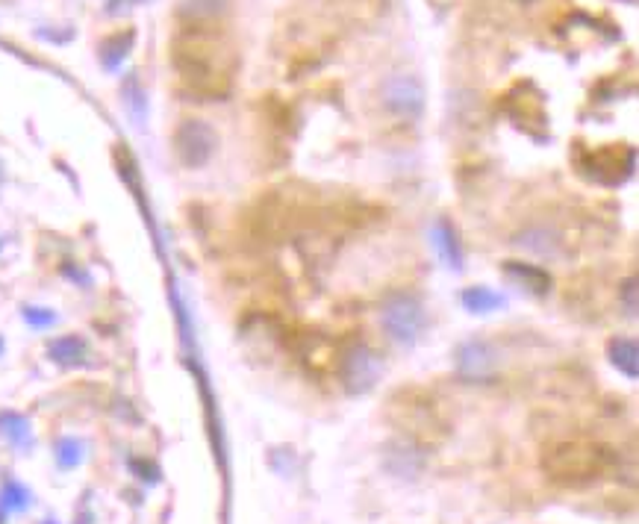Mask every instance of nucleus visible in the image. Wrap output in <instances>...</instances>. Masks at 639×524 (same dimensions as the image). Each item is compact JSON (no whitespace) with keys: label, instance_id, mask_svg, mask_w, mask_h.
Wrapping results in <instances>:
<instances>
[{"label":"nucleus","instance_id":"3","mask_svg":"<svg viewBox=\"0 0 639 524\" xmlns=\"http://www.w3.org/2000/svg\"><path fill=\"white\" fill-rule=\"evenodd\" d=\"M383 374V360L374 354L369 345L354 342L342 351L339 357V380L345 386L348 395H366L369 389L377 386Z\"/></svg>","mask_w":639,"mask_h":524},{"label":"nucleus","instance_id":"9","mask_svg":"<svg viewBox=\"0 0 639 524\" xmlns=\"http://www.w3.org/2000/svg\"><path fill=\"white\" fill-rule=\"evenodd\" d=\"M607 357L625 377L637 380L639 374V345L634 336H613L607 342Z\"/></svg>","mask_w":639,"mask_h":524},{"label":"nucleus","instance_id":"2","mask_svg":"<svg viewBox=\"0 0 639 524\" xmlns=\"http://www.w3.org/2000/svg\"><path fill=\"white\" fill-rule=\"evenodd\" d=\"M607 466H610V451L589 442H557L542 457V469L548 472V477L566 486L589 483L601 472H607Z\"/></svg>","mask_w":639,"mask_h":524},{"label":"nucleus","instance_id":"13","mask_svg":"<svg viewBox=\"0 0 639 524\" xmlns=\"http://www.w3.org/2000/svg\"><path fill=\"white\" fill-rule=\"evenodd\" d=\"M622 292H625V310H628V315L634 318V315H637V280H634V277H631V280H625Z\"/></svg>","mask_w":639,"mask_h":524},{"label":"nucleus","instance_id":"7","mask_svg":"<svg viewBox=\"0 0 639 524\" xmlns=\"http://www.w3.org/2000/svg\"><path fill=\"white\" fill-rule=\"evenodd\" d=\"M457 374L466 383H480L495 374V351L489 342L469 339L457 348Z\"/></svg>","mask_w":639,"mask_h":524},{"label":"nucleus","instance_id":"4","mask_svg":"<svg viewBox=\"0 0 639 524\" xmlns=\"http://www.w3.org/2000/svg\"><path fill=\"white\" fill-rule=\"evenodd\" d=\"M383 327L392 342L413 345L425 330V307L413 295H392L383 307Z\"/></svg>","mask_w":639,"mask_h":524},{"label":"nucleus","instance_id":"1","mask_svg":"<svg viewBox=\"0 0 639 524\" xmlns=\"http://www.w3.org/2000/svg\"><path fill=\"white\" fill-rule=\"evenodd\" d=\"M224 56L227 51L215 42L213 33L195 24L174 42L171 62L180 71V77L189 83V89L207 98H218L230 89V68Z\"/></svg>","mask_w":639,"mask_h":524},{"label":"nucleus","instance_id":"6","mask_svg":"<svg viewBox=\"0 0 639 524\" xmlns=\"http://www.w3.org/2000/svg\"><path fill=\"white\" fill-rule=\"evenodd\" d=\"M380 104L404 121H416L425 109V89L413 74H395L380 86Z\"/></svg>","mask_w":639,"mask_h":524},{"label":"nucleus","instance_id":"8","mask_svg":"<svg viewBox=\"0 0 639 524\" xmlns=\"http://www.w3.org/2000/svg\"><path fill=\"white\" fill-rule=\"evenodd\" d=\"M504 274L533 295H545L551 289V274L539 265H531V262H504Z\"/></svg>","mask_w":639,"mask_h":524},{"label":"nucleus","instance_id":"5","mask_svg":"<svg viewBox=\"0 0 639 524\" xmlns=\"http://www.w3.org/2000/svg\"><path fill=\"white\" fill-rule=\"evenodd\" d=\"M215 148H218V133L201 118H186L174 133V151H177L180 162L189 165V168L207 165L215 154Z\"/></svg>","mask_w":639,"mask_h":524},{"label":"nucleus","instance_id":"12","mask_svg":"<svg viewBox=\"0 0 639 524\" xmlns=\"http://www.w3.org/2000/svg\"><path fill=\"white\" fill-rule=\"evenodd\" d=\"M130 45H133V33L127 30V33H118V36H112L104 42V48H101V62L107 65V68H118L121 65V59L130 53Z\"/></svg>","mask_w":639,"mask_h":524},{"label":"nucleus","instance_id":"10","mask_svg":"<svg viewBox=\"0 0 639 524\" xmlns=\"http://www.w3.org/2000/svg\"><path fill=\"white\" fill-rule=\"evenodd\" d=\"M430 239H433V248L439 251V257L448 262L451 268H460V239H457V230L448 224V221H436L433 230H430Z\"/></svg>","mask_w":639,"mask_h":524},{"label":"nucleus","instance_id":"11","mask_svg":"<svg viewBox=\"0 0 639 524\" xmlns=\"http://www.w3.org/2000/svg\"><path fill=\"white\" fill-rule=\"evenodd\" d=\"M504 304H507L504 295L492 292L489 286H469V289L463 292V307L475 315L495 313V310H501Z\"/></svg>","mask_w":639,"mask_h":524}]
</instances>
